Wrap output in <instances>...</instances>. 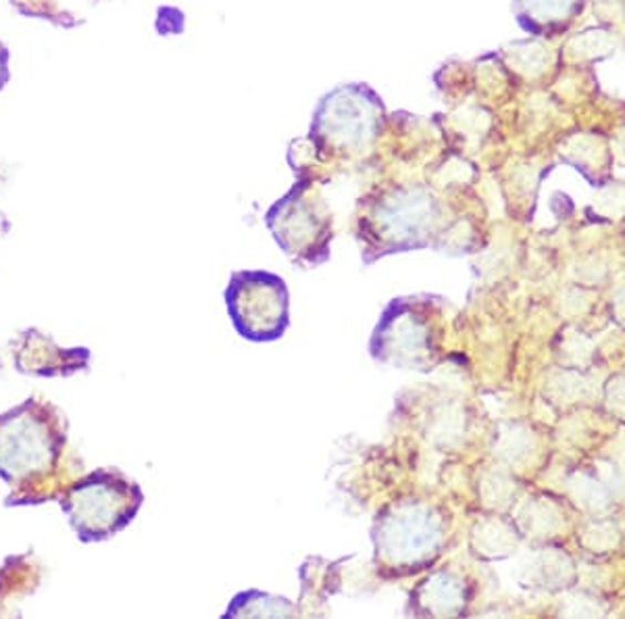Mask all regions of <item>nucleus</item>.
I'll return each mask as SVG.
<instances>
[{
    "label": "nucleus",
    "mask_w": 625,
    "mask_h": 619,
    "mask_svg": "<svg viewBox=\"0 0 625 619\" xmlns=\"http://www.w3.org/2000/svg\"><path fill=\"white\" fill-rule=\"evenodd\" d=\"M265 221L296 266L312 269L330 259L331 217L311 182L300 179L267 212Z\"/></svg>",
    "instance_id": "f257e3e1"
},
{
    "label": "nucleus",
    "mask_w": 625,
    "mask_h": 619,
    "mask_svg": "<svg viewBox=\"0 0 625 619\" xmlns=\"http://www.w3.org/2000/svg\"><path fill=\"white\" fill-rule=\"evenodd\" d=\"M229 319L240 337L250 342H274L290 326V292L284 278L248 269L232 274L226 290Z\"/></svg>",
    "instance_id": "f03ea898"
},
{
    "label": "nucleus",
    "mask_w": 625,
    "mask_h": 619,
    "mask_svg": "<svg viewBox=\"0 0 625 619\" xmlns=\"http://www.w3.org/2000/svg\"><path fill=\"white\" fill-rule=\"evenodd\" d=\"M382 99L367 86H340L321 99L311 124V141L321 151L359 153L382 127Z\"/></svg>",
    "instance_id": "7ed1b4c3"
},
{
    "label": "nucleus",
    "mask_w": 625,
    "mask_h": 619,
    "mask_svg": "<svg viewBox=\"0 0 625 619\" xmlns=\"http://www.w3.org/2000/svg\"><path fill=\"white\" fill-rule=\"evenodd\" d=\"M432 215V198L419 188H395L378 196L361 217V248L369 266L376 259L419 247L417 236Z\"/></svg>",
    "instance_id": "20e7f679"
},
{
    "label": "nucleus",
    "mask_w": 625,
    "mask_h": 619,
    "mask_svg": "<svg viewBox=\"0 0 625 619\" xmlns=\"http://www.w3.org/2000/svg\"><path fill=\"white\" fill-rule=\"evenodd\" d=\"M142 495L134 484L113 474H99L73 488L71 522L88 538H104L122 530L139 512Z\"/></svg>",
    "instance_id": "39448f33"
},
{
    "label": "nucleus",
    "mask_w": 625,
    "mask_h": 619,
    "mask_svg": "<svg viewBox=\"0 0 625 619\" xmlns=\"http://www.w3.org/2000/svg\"><path fill=\"white\" fill-rule=\"evenodd\" d=\"M428 514L416 505H390L378 515L373 526L376 559L382 569L397 574L399 569H413L428 545Z\"/></svg>",
    "instance_id": "423d86ee"
},
{
    "label": "nucleus",
    "mask_w": 625,
    "mask_h": 619,
    "mask_svg": "<svg viewBox=\"0 0 625 619\" xmlns=\"http://www.w3.org/2000/svg\"><path fill=\"white\" fill-rule=\"evenodd\" d=\"M423 323L419 321L411 299H395L378 321L369 342V353L383 365L413 370L421 359Z\"/></svg>",
    "instance_id": "0eeeda50"
},
{
    "label": "nucleus",
    "mask_w": 625,
    "mask_h": 619,
    "mask_svg": "<svg viewBox=\"0 0 625 619\" xmlns=\"http://www.w3.org/2000/svg\"><path fill=\"white\" fill-rule=\"evenodd\" d=\"M52 460L51 434L30 415L0 425V467L13 478L44 472Z\"/></svg>",
    "instance_id": "6e6552de"
},
{
    "label": "nucleus",
    "mask_w": 625,
    "mask_h": 619,
    "mask_svg": "<svg viewBox=\"0 0 625 619\" xmlns=\"http://www.w3.org/2000/svg\"><path fill=\"white\" fill-rule=\"evenodd\" d=\"M584 0H513L518 23L534 35L563 32L580 16Z\"/></svg>",
    "instance_id": "1a4fd4ad"
},
{
    "label": "nucleus",
    "mask_w": 625,
    "mask_h": 619,
    "mask_svg": "<svg viewBox=\"0 0 625 619\" xmlns=\"http://www.w3.org/2000/svg\"><path fill=\"white\" fill-rule=\"evenodd\" d=\"M296 607L284 597H274L269 592L248 590L238 595L229 609L226 618H288L295 616Z\"/></svg>",
    "instance_id": "9d476101"
},
{
    "label": "nucleus",
    "mask_w": 625,
    "mask_h": 619,
    "mask_svg": "<svg viewBox=\"0 0 625 619\" xmlns=\"http://www.w3.org/2000/svg\"><path fill=\"white\" fill-rule=\"evenodd\" d=\"M2 68H4V63H2V61H0V71H2Z\"/></svg>",
    "instance_id": "9b49d317"
}]
</instances>
